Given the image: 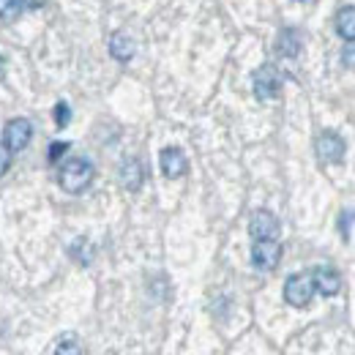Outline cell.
Returning a JSON list of instances; mask_svg holds the SVG:
<instances>
[{
	"instance_id": "cell-8",
	"label": "cell",
	"mask_w": 355,
	"mask_h": 355,
	"mask_svg": "<svg viewBox=\"0 0 355 355\" xmlns=\"http://www.w3.org/2000/svg\"><path fill=\"white\" fill-rule=\"evenodd\" d=\"M311 282H314V290L328 295V298L342 290V276L334 268H314L311 270Z\"/></svg>"
},
{
	"instance_id": "cell-22",
	"label": "cell",
	"mask_w": 355,
	"mask_h": 355,
	"mask_svg": "<svg viewBox=\"0 0 355 355\" xmlns=\"http://www.w3.org/2000/svg\"><path fill=\"white\" fill-rule=\"evenodd\" d=\"M25 6H31V8H42V6H46V0H25Z\"/></svg>"
},
{
	"instance_id": "cell-7",
	"label": "cell",
	"mask_w": 355,
	"mask_h": 355,
	"mask_svg": "<svg viewBox=\"0 0 355 355\" xmlns=\"http://www.w3.org/2000/svg\"><path fill=\"white\" fill-rule=\"evenodd\" d=\"M249 232L254 241H276L279 238V219L268 211H257L249 222Z\"/></svg>"
},
{
	"instance_id": "cell-11",
	"label": "cell",
	"mask_w": 355,
	"mask_h": 355,
	"mask_svg": "<svg viewBox=\"0 0 355 355\" xmlns=\"http://www.w3.org/2000/svg\"><path fill=\"white\" fill-rule=\"evenodd\" d=\"M336 31L345 42H355V6H345L336 14Z\"/></svg>"
},
{
	"instance_id": "cell-19",
	"label": "cell",
	"mask_w": 355,
	"mask_h": 355,
	"mask_svg": "<svg viewBox=\"0 0 355 355\" xmlns=\"http://www.w3.org/2000/svg\"><path fill=\"white\" fill-rule=\"evenodd\" d=\"M66 150H69V142H52V145H49V153H46V156H49V162L55 164V162H58V159H60V156H63Z\"/></svg>"
},
{
	"instance_id": "cell-10",
	"label": "cell",
	"mask_w": 355,
	"mask_h": 355,
	"mask_svg": "<svg viewBox=\"0 0 355 355\" xmlns=\"http://www.w3.org/2000/svg\"><path fill=\"white\" fill-rule=\"evenodd\" d=\"M276 49L284 58H298V52H301V36H298V31H293V28L282 31L279 33V42H276Z\"/></svg>"
},
{
	"instance_id": "cell-14",
	"label": "cell",
	"mask_w": 355,
	"mask_h": 355,
	"mask_svg": "<svg viewBox=\"0 0 355 355\" xmlns=\"http://www.w3.org/2000/svg\"><path fill=\"white\" fill-rule=\"evenodd\" d=\"M69 252H71V257H74L80 266H90V263H93V246H90L85 238H80L77 243H71Z\"/></svg>"
},
{
	"instance_id": "cell-12",
	"label": "cell",
	"mask_w": 355,
	"mask_h": 355,
	"mask_svg": "<svg viewBox=\"0 0 355 355\" xmlns=\"http://www.w3.org/2000/svg\"><path fill=\"white\" fill-rule=\"evenodd\" d=\"M110 55L115 58V60H121V63H126V60H132L134 55V42L126 36V33H115L112 39H110Z\"/></svg>"
},
{
	"instance_id": "cell-23",
	"label": "cell",
	"mask_w": 355,
	"mask_h": 355,
	"mask_svg": "<svg viewBox=\"0 0 355 355\" xmlns=\"http://www.w3.org/2000/svg\"><path fill=\"white\" fill-rule=\"evenodd\" d=\"M0 74H3V58H0Z\"/></svg>"
},
{
	"instance_id": "cell-2",
	"label": "cell",
	"mask_w": 355,
	"mask_h": 355,
	"mask_svg": "<svg viewBox=\"0 0 355 355\" xmlns=\"http://www.w3.org/2000/svg\"><path fill=\"white\" fill-rule=\"evenodd\" d=\"M311 295H314V282H311V273H295L287 279L284 284V301L295 309H304L309 306Z\"/></svg>"
},
{
	"instance_id": "cell-9",
	"label": "cell",
	"mask_w": 355,
	"mask_h": 355,
	"mask_svg": "<svg viewBox=\"0 0 355 355\" xmlns=\"http://www.w3.org/2000/svg\"><path fill=\"white\" fill-rule=\"evenodd\" d=\"M159 162H162V173L167 178H180L186 173V167H189L183 150H178V148H164L162 156H159Z\"/></svg>"
},
{
	"instance_id": "cell-20",
	"label": "cell",
	"mask_w": 355,
	"mask_h": 355,
	"mask_svg": "<svg viewBox=\"0 0 355 355\" xmlns=\"http://www.w3.org/2000/svg\"><path fill=\"white\" fill-rule=\"evenodd\" d=\"M342 63H345L347 69H353V71H355V42H347L345 52H342Z\"/></svg>"
},
{
	"instance_id": "cell-13",
	"label": "cell",
	"mask_w": 355,
	"mask_h": 355,
	"mask_svg": "<svg viewBox=\"0 0 355 355\" xmlns=\"http://www.w3.org/2000/svg\"><path fill=\"white\" fill-rule=\"evenodd\" d=\"M121 183H123L129 191H137V189L142 186V164H139L137 159L123 162V167H121Z\"/></svg>"
},
{
	"instance_id": "cell-3",
	"label": "cell",
	"mask_w": 355,
	"mask_h": 355,
	"mask_svg": "<svg viewBox=\"0 0 355 355\" xmlns=\"http://www.w3.org/2000/svg\"><path fill=\"white\" fill-rule=\"evenodd\" d=\"M31 137H33L31 121H25V118H14V121H8L6 129H3V145H6L11 153H17V150H25V148H28Z\"/></svg>"
},
{
	"instance_id": "cell-17",
	"label": "cell",
	"mask_w": 355,
	"mask_h": 355,
	"mask_svg": "<svg viewBox=\"0 0 355 355\" xmlns=\"http://www.w3.org/2000/svg\"><path fill=\"white\" fill-rule=\"evenodd\" d=\"M55 355H83L80 353V345H77V339L74 336H66L58 347H55Z\"/></svg>"
},
{
	"instance_id": "cell-21",
	"label": "cell",
	"mask_w": 355,
	"mask_h": 355,
	"mask_svg": "<svg viewBox=\"0 0 355 355\" xmlns=\"http://www.w3.org/2000/svg\"><path fill=\"white\" fill-rule=\"evenodd\" d=\"M8 164H11V150L0 142V178L6 175V170H8Z\"/></svg>"
},
{
	"instance_id": "cell-5",
	"label": "cell",
	"mask_w": 355,
	"mask_h": 355,
	"mask_svg": "<svg viewBox=\"0 0 355 355\" xmlns=\"http://www.w3.org/2000/svg\"><path fill=\"white\" fill-rule=\"evenodd\" d=\"M317 156L325 164H339L345 159V139L334 132H322L317 137Z\"/></svg>"
},
{
	"instance_id": "cell-15",
	"label": "cell",
	"mask_w": 355,
	"mask_h": 355,
	"mask_svg": "<svg viewBox=\"0 0 355 355\" xmlns=\"http://www.w3.org/2000/svg\"><path fill=\"white\" fill-rule=\"evenodd\" d=\"M25 8V0H0V19L3 22H14Z\"/></svg>"
},
{
	"instance_id": "cell-16",
	"label": "cell",
	"mask_w": 355,
	"mask_h": 355,
	"mask_svg": "<svg viewBox=\"0 0 355 355\" xmlns=\"http://www.w3.org/2000/svg\"><path fill=\"white\" fill-rule=\"evenodd\" d=\"M69 118H71L69 104H66V101H58V104H55V123H58V129H66V126H69Z\"/></svg>"
},
{
	"instance_id": "cell-4",
	"label": "cell",
	"mask_w": 355,
	"mask_h": 355,
	"mask_svg": "<svg viewBox=\"0 0 355 355\" xmlns=\"http://www.w3.org/2000/svg\"><path fill=\"white\" fill-rule=\"evenodd\" d=\"M279 90H282V77H279L276 66H270V63L260 66L254 71V96L263 98V101H270V98L279 96Z\"/></svg>"
},
{
	"instance_id": "cell-18",
	"label": "cell",
	"mask_w": 355,
	"mask_h": 355,
	"mask_svg": "<svg viewBox=\"0 0 355 355\" xmlns=\"http://www.w3.org/2000/svg\"><path fill=\"white\" fill-rule=\"evenodd\" d=\"M355 222V211H347V214H342V219H339V230H342V238L347 241L350 238V227Z\"/></svg>"
},
{
	"instance_id": "cell-6",
	"label": "cell",
	"mask_w": 355,
	"mask_h": 355,
	"mask_svg": "<svg viewBox=\"0 0 355 355\" xmlns=\"http://www.w3.org/2000/svg\"><path fill=\"white\" fill-rule=\"evenodd\" d=\"M282 260V246L279 241H254L252 246V263L260 270H273Z\"/></svg>"
},
{
	"instance_id": "cell-1",
	"label": "cell",
	"mask_w": 355,
	"mask_h": 355,
	"mask_svg": "<svg viewBox=\"0 0 355 355\" xmlns=\"http://www.w3.org/2000/svg\"><path fill=\"white\" fill-rule=\"evenodd\" d=\"M96 175V170H93V164H90L88 159H83V156H77V159H69L63 167H60V186H63V191H69V194H80V191H85L90 186V180Z\"/></svg>"
}]
</instances>
